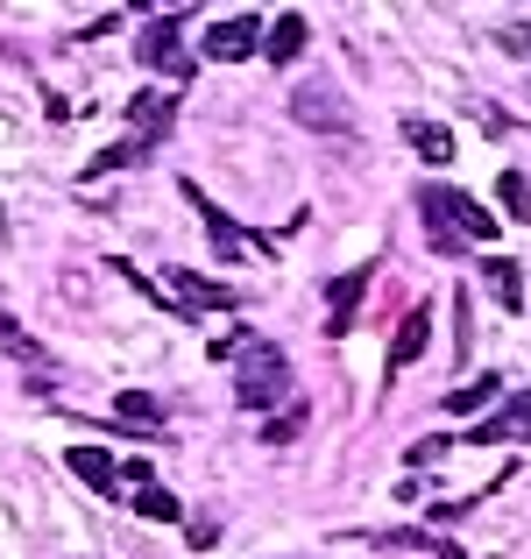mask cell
Masks as SVG:
<instances>
[{
    "label": "cell",
    "mask_w": 531,
    "mask_h": 559,
    "mask_svg": "<svg viewBox=\"0 0 531 559\" xmlns=\"http://www.w3.org/2000/svg\"><path fill=\"white\" fill-rule=\"evenodd\" d=\"M418 213H425V241H433V255H461V248H482L496 241V227L504 219L482 213L468 191L453 185H418Z\"/></svg>",
    "instance_id": "6da1fadb"
},
{
    "label": "cell",
    "mask_w": 531,
    "mask_h": 559,
    "mask_svg": "<svg viewBox=\"0 0 531 559\" xmlns=\"http://www.w3.org/2000/svg\"><path fill=\"white\" fill-rule=\"evenodd\" d=\"M291 396V355L276 341H256L241 355V376H234V404L241 411H276Z\"/></svg>",
    "instance_id": "7a4b0ae2"
},
{
    "label": "cell",
    "mask_w": 531,
    "mask_h": 559,
    "mask_svg": "<svg viewBox=\"0 0 531 559\" xmlns=\"http://www.w3.org/2000/svg\"><path fill=\"white\" fill-rule=\"evenodd\" d=\"M135 64L156 71V79H191V50H185V8H164L142 22V43H135Z\"/></svg>",
    "instance_id": "3957f363"
},
{
    "label": "cell",
    "mask_w": 531,
    "mask_h": 559,
    "mask_svg": "<svg viewBox=\"0 0 531 559\" xmlns=\"http://www.w3.org/2000/svg\"><path fill=\"white\" fill-rule=\"evenodd\" d=\"M256 50H262V14H220L199 36V57H213V64H241Z\"/></svg>",
    "instance_id": "277c9868"
},
{
    "label": "cell",
    "mask_w": 531,
    "mask_h": 559,
    "mask_svg": "<svg viewBox=\"0 0 531 559\" xmlns=\"http://www.w3.org/2000/svg\"><path fill=\"white\" fill-rule=\"evenodd\" d=\"M170 305L185 312V326H191L199 312H241V290L213 284V276H199V270H170Z\"/></svg>",
    "instance_id": "5b68a950"
},
{
    "label": "cell",
    "mask_w": 531,
    "mask_h": 559,
    "mask_svg": "<svg viewBox=\"0 0 531 559\" xmlns=\"http://www.w3.org/2000/svg\"><path fill=\"white\" fill-rule=\"evenodd\" d=\"M177 128V93H135L128 99V142H142V156L164 150Z\"/></svg>",
    "instance_id": "8992f818"
},
{
    "label": "cell",
    "mask_w": 531,
    "mask_h": 559,
    "mask_svg": "<svg viewBox=\"0 0 531 559\" xmlns=\"http://www.w3.org/2000/svg\"><path fill=\"white\" fill-rule=\"evenodd\" d=\"M177 191H185V199H191V213H199V219H205V241H213V255H220V262H241V255H248V234H241V227H234V219H227V213H220V205H213V199H205V191H199V185H191V178H185V185H177Z\"/></svg>",
    "instance_id": "52a82bcc"
},
{
    "label": "cell",
    "mask_w": 531,
    "mask_h": 559,
    "mask_svg": "<svg viewBox=\"0 0 531 559\" xmlns=\"http://www.w3.org/2000/svg\"><path fill=\"white\" fill-rule=\"evenodd\" d=\"M504 439H531V390L504 396V404H496L489 418L468 432V447H504Z\"/></svg>",
    "instance_id": "ba28073f"
},
{
    "label": "cell",
    "mask_w": 531,
    "mask_h": 559,
    "mask_svg": "<svg viewBox=\"0 0 531 559\" xmlns=\"http://www.w3.org/2000/svg\"><path fill=\"white\" fill-rule=\"evenodd\" d=\"M368 276H376V270H347V276L327 284V333H333V341L354 326V312H362V298H368Z\"/></svg>",
    "instance_id": "9c48e42d"
},
{
    "label": "cell",
    "mask_w": 531,
    "mask_h": 559,
    "mask_svg": "<svg viewBox=\"0 0 531 559\" xmlns=\"http://www.w3.org/2000/svg\"><path fill=\"white\" fill-rule=\"evenodd\" d=\"M425 341H433V305H411L404 312V326H397V341H390V382L411 369V361L425 355Z\"/></svg>",
    "instance_id": "30bf717a"
},
{
    "label": "cell",
    "mask_w": 531,
    "mask_h": 559,
    "mask_svg": "<svg viewBox=\"0 0 531 559\" xmlns=\"http://www.w3.org/2000/svg\"><path fill=\"white\" fill-rule=\"evenodd\" d=\"M64 467H71V475H79L93 496H114V489H121V461H114L107 447H71Z\"/></svg>",
    "instance_id": "8fae6325"
},
{
    "label": "cell",
    "mask_w": 531,
    "mask_h": 559,
    "mask_svg": "<svg viewBox=\"0 0 531 559\" xmlns=\"http://www.w3.org/2000/svg\"><path fill=\"white\" fill-rule=\"evenodd\" d=\"M291 121H305V128H327V135H347V107L327 93V85H305V93L291 99Z\"/></svg>",
    "instance_id": "7c38bea8"
},
{
    "label": "cell",
    "mask_w": 531,
    "mask_h": 559,
    "mask_svg": "<svg viewBox=\"0 0 531 559\" xmlns=\"http://www.w3.org/2000/svg\"><path fill=\"white\" fill-rule=\"evenodd\" d=\"M0 347H8V355H14V361H22V369H36V376H50V347H43V341H36V333H28V326H22V319H14V312H8V305H0Z\"/></svg>",
    "instance_id": "4fadbf2b"
},
{
    "label": "cell",
    "mask_w": 531,
    "mask_h": 559,
    "mask_svg": "<svg viewBox=\"0 0 531 559\" xmlns=\"http://www.w3.org/2000/svg\"><path fill=\"white\" fill-rule=\"evenodd\" d=\"M404 142H411V150H418L433 170H439V164H453V135H447L439 121H425V114H411V121H404Z\"/></svg>",
    "instance_id": "5bb4252c"
},
{
    "label": "cell",
    "mask_w": 531,
    "mask_h": 559,
    "mask_svg": "<svg viewBox=\"0 0 531 559\" xmlns=\"http://www.w3.org/2000/svg\"><path fill=\"white\" fill-rule=\"evenodd\" d=\"M482 284H489V298L504 305V312H518V305H524V276H518V262H510V255L482 262Z\"/></svg>",
    "instance_id": "9a60e30c"
},
{
    "label": "cell",
    "mask_w": 531,
    "mask_h": 559,
    "mask_svg": "<svg viewBox=\"0 0 531 559\" xmlns=\"http://www.w3.org/2000/svg\"><path fill=\"white\" fill-rule=\"evenodd\" d=\"M298 50H305V14L291 8V14H276V22H270V36H262V57H270V64H291Z\"/></svg>",
    "instance_id": "2e32d148"
},
{
    "label": "cell",
    "mask_w": 531,
    "mask_h": 559,
    "mask_svg": "<svg viewBox=\"0 0 531 559\" xmlns=\"http://www.w3.org/2000/svg\"><path fill=\"white\" fill-rule=\"evenodd\" d=\"M489 404H504V376H475V382H461V390H447V411H453V418L489 411Z\"/></svg>",
    "instance_id": "e0dca14e"
},
{
    "label": "cell",
    "mask_w": 531,
    "mask_h": 559,
    "mask_svg": "<svg viewBox=\"0 0 531 559\" xmlns=\"http://www.w3.org/2000/svg\"><path fill=\"white\" fill-rule=\"evenodd\" d=\"M114 418L142 425V432H156V425H164V396H150V390H121V396H114Z\"/></svg>",
    "instance_id": "ac0fdd59"
},
{
    "label": "cell",
    "mask_w": 531,
    "mask_h": 559,
    "mask_svg": "<svg viewBox=\"0 0 531 559\" xmlns=\"http://www.w3.org/2000/svg\"><path fill=\"white\" fill-rule=\"evenodd\" d=\"M376 546H390V552H439V559H461V546H447V538H433V532H382Z\"/></svg>",
    "instance_id": "d6986e66"
},
{
    "label": "cell",
    "mask_w": 531,
    "mask_h": 559,
    "mask_svg": "<svg viewBox=\"0 0 531 559\" xmlns=\"http://www.w3.org/2000/svg\"><path fill=\"white\" fill-rule=\"evenodd\" d=\"M135 518H150V524H177V518H185V503H177L170 489H156V481H150V489L135 496Z\"/></svg>",
    "instance_id": "ffe728a7"
},
{
    "label": "cell",
    "mask_w": 531,
    "mask_h": 559,
    "mask_svg": "<svg viewBox=\"0 0 531 559\" xmlns=\"http://www.w3.org/2000/svg\"><path fill=\"white\" fill-rule=\"evenodd\" d=\"M128 164H142V142H107V150L93 156V164H85V178H107V170H128Z\"/></svg>",
    "instance_id": "44dd1931"
},
{
    "label": "cell",
    "mask_w": 531,
    "mask_h": 559,
    "mask_svg": "<svg viewBox=\"0 0 531 559\" xmlns=\"http://www.w3.org/2000/svg\"><path fill=\"white\" fill-rule=\"evenodd\" d=\"M468 347H475V305H468V290H453V355L468 361Z\"/></svg>",
    "instance_id": "7402d4cb"
},
{
    "label": "cell",
    "mask_w": 531,
    "mask_h": 559,
    "mask_svg": "<svg viewBox=\"0 0 531 559\" xmlns=\"http://www.w3.org/2000/svg\"><path fill=\"white\" fill-rule=\"evenodd\" d=\"M496 199L510 205V219H531V185L518 178V170H504V178H496Z\"/></svg>",
    "instance_id": "603a6c76"
},
{
    "label": "cell",
    "mask_w": 531,
    "mask_h": 559,
    "mask_svg": "<svg viewBox=\"0 0 531 559\" xmlns=\"http://www.w3.org/2000/svg\"><path fill=\"white\" fill-rule=\"evenodd\" d=\"M305 432V404H291V411H276L270 425H262V439H270V447H291V439Z\"/></svg>",
    "instance_id": "cb8c5ba5"
},
{
    "label": "cell",
    "mask_w": 531,
    "mask_h": 559,
    "mask_svg": "<svg viewBox=\"0 0 531 559\" xmlns=\"http://www.w3.org/2000/svg\"><path fill=\"white\" fill-rule=\"evenodd\" d=\"M453 439H418V447H411V467H425V461H439V453H447Z\"/></svg>",
    "instance_id": "d4e9b609"
},
{
    "label": "cell",
    "mask_w": 531,
    "mask_h": 559,
    "mask_svg": "<svg viewBox=\"0 0 531 559\" xmlns=\"http://www.w3.org/2000/svg\"><path fill=\"white\" fill-rule=\"evenodd\" d=\"M213 538H220V524H213V518H191V546L205 552V546H213Z\"/></svg>",
    "instance_id": "484cf974"
},
{
    "label": "cell",
    "mask_w": 531,
    "mask_h": 559,
    "mask_svg": "<svg viewBox=\"0 0 531 559\" xmlns=\"http://www.w3.org/2000/svg\"><path fill=\"white\" fill-rule=\"evenodd\" d=\"M504 50H518V57H531V28H504Z\"/></svg>",
    "instance_id": "4316f807"
}]
</instances>
